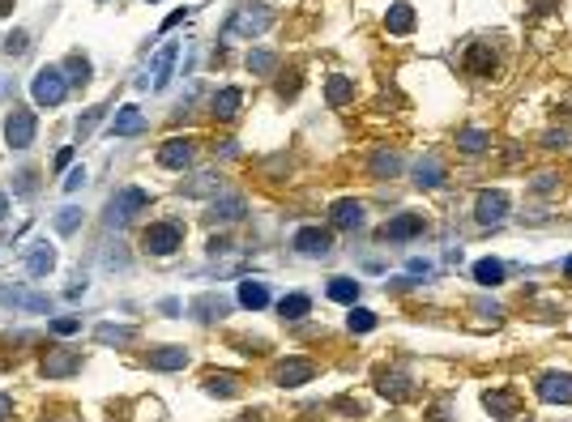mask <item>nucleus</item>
I'll list each match as a JSON object with an SVG mask.
<instances>
[{
	"mask_svg": "<svg viewBox=\"0 0 572 422\" xmlns=\"http://www.w3.org/2000/svg\"><path fill=\"white\" fill-rule=\"evenodd\" d=\"M30 94H34L38 107H60L64 94H68V77H64V68H38L34 81H30Z\"/></svg>",
	"mask_w": 572,
	"mask_h": 422,
	"instance_id": "obj_1",
	"label": "nucleus"
},
{
	"mask_svg": "<svg viewBox=\"0 0 572 422\" xmlns=\"http://www.w3.org/2000/svg\"><path fill=\"white\" fill-rule=\"evenodd\" d=\"M141 248L154 256H171L175 248H184V226L180 222H150L141 235Z\"/></svg>",
	"mask_w": 572,
	"mask_h": 422,
	"instance_id": "obj_2",
	"label": "nucleus"
},
{
	"mask_svg": "<svg viewBox=\"0 0 572 422\" xmlns=\"http://www.w3.org/2000/svg\"><path fill=\"white\" fill-rule=\"evenodd\" d=\"M145 205H150V192H145V188H120V192L111 196V205H107V222H111V226H124V222H132Z\"/></svg>",
	"mask_w": 572,
	"mask_h": 422,
	"instance_id": "obj_3",
	"label": "nucleus"
},
{
	"mask_svg": "<svg viewBox=\"0 0 572 422\" xmlns=\"http://www.w3.org/2000/svg\"><path fill=\"white\" fill-rule=\"evenodd\" d=\"M269 21H274V13H269L265 4H244V9L227 21V38H235V34H248V38H252V34H261Z\"/></svg>",
	"mask_w": 572,
	"mask_h": 422,
	"instance_id": "obj_4",
	"label": "nucleus"
},
{
	"mask_svg": "<svg viewBox=\"0 0 572 422\" xmlns=\"http://www.w3.org/2000/svg\"><path fill=\"white\" fill-rule=\"evenodd\" d=\"M34 128H38L34 111H26V107H13V115L4 120V141H9L13 149H26V145L34 141Z\"/></svg>",
	"mask_w": 572,
	"mask_h": 422,
	"instance_id": "obj_5",
	"label": "nucleus"
},
{
	"mask_svg": "<svg viewBox=\"0 0 572 422\" xmlns=\"http://www.w3.org/2000/svg\"><path fill=\"white\" fill-rule=\"evenodd\" d=\"M423 213H397V218H389L385 226H380V239L385 243H406V239H415V235H423Z\"/></svg>",
	"mask_w": 572,
	"mask_h": 422,
	"instance_id": "obj_6",
	"label": "nucleus"
},
{
	"mask_svg": "<svg viewBox=\"0 0 572 422\" xmlns=\"http://www.w3.org/2000/svg\"><path fill=\"white\" fill-rule=\"evenodd\" d=\"M474 218L483 222V226H496V222H504L509 218V192H479V205H474Z\"/></svg>",
	"mask_w": 572,
	"mask_h": 422,
	"instance_id": "obj_7",
	"label": "nucleus"
},
{
	"mask_svg": "<svg viewBox=\"0 0 572 422\" xmlns=\"http://www.w3.org/2000/svg\"><path fill=\"white\" fill-rule=\"evenodd\" d=\"M539 397L551 406H572V376L568 371H547L539 380Z\"/></svg>",
	"mask_w": 572,
	"mask_h": 422,
	"instance_id": "obj_8",
	"label": "nucleus"
},
{
	"mask_svg": "<svg viewBox=\"0 0 572 422\" xmlns=\"http://www.w3.org/2000/svg\"><path fill=\"white\" fill-rule=\"evenodd\" d=\"M291 248L303 252V256H325V252L333 248V239H329V231H321V226H299L295 239H291Z\"/></svg>",
	"mask_w": 572,
	"mask_h": 422,
	"instance_id": "obj_9",
	"label": "nucleus"
},
{
	"mask_svg": "<svg viewBox=\"0 0 572 422\" xmlns=\"http://www.w3.org/2000/svg\"><path fill=\"white\" fill-rule=\"evenodd\" d=\"M188 162H192V141H188V137H171V141H162V149H158V167L184 171Z\"/></svg>",
	"mask_w": 572,
	"mask_h": 422,
	"instance_id": "obj_10",
	"label": "nucleus"
},
{
	"mask_svg": "<svg viewBox=\"0 0 572 422\" xmlns=\"http://www.w3.org/2000/svg\"><path fill=\"white\" fill-rule=\"evenodd\" d=\"M316 376V367L308 363V359H286V363H278V371H274V380L282 384V389H299V384H308Z\"/></svg>",
	"mask_w": 572,
	"mask_h": 422,
	"instance_id": "obj_11",
	"label": "nucleus"
},
{
	"mask_svg": "<svg viewBox=\"0 0 572 422\" xmlns=\"http://www.w3.org/2000/svg\"><path fill=\"white\" fill-rule=\"evenodd\" d=\"M466 73H470V77H492V73H496V51H492V43H474V47L466 51Z\"/></svg>",
	"mask_w": 572,
	"mask_h": 422,
	"instance_id": "obj_12",
	"label": "nucleus"
},
{
	"mask_svg": "<svg viewBox=\"0 0 572 422\" xmlns=\"http://www.w3.org/2000/svg\"><path fill=\"white\" fill-rule=\"evenodd\" d=\"M150 367L154 371H184L188 367V350L184 346H158V350H150Z\"/></svg>",
	"mask_w": 572,
	"mask_h": 422,
	"instance_id": "obj_13",
	"label": "nucleus"
},
{
	"mask_svg": "<svg viewBox=\"0 0 572 422\" xmlns=\"http://www.w3.org/2000/svg\"><path fill=\"white\" fill-rule=\"evenodd\" d=\"M77 367H81V354H73V350H51V354L43 359V376H47V380L73 376Z\"/></svg>",
	"mask_w": 572,
	"mask_h": 422,
	"instance_id": "obj_14",
	"label": "nucleus"
},
{
	"mask_svg": "<svg viewBox=\"0 0 572 422\" xmlns=\"http://www.w3.org/2000/svg\"><path fill=\"white\" fill-rule=\"evenodd\" d=\"M56 269V248L51 243H30V252H26V273L30 278H43V273H51Z\"/></svg>",
	"mask_w": 572,
	"mask_h": 422,
	"instance_id": "obj_15",
	"label": "nucleus"
},
{
	"mask_svg": "<svg viewBox=\"0 0 572 422\" xmlns=\"http://www.w3.org/2000/svg\"><path fill=\"white\" fill-rule=\"evenodd\" d=\"M483 406H487L496 418H504V422L517 418V393H509V389H492V393H483Z\"/></svg>",
	"mask_w": 572,
	"mask_h": 422,
	"instance_id": "obj_16",
	"label": "nucleus"
},
{
	"mask_svg": "<svg viewBox=\"0 0 572 422\" xmlns=\"http://www.w3.org/2000/svg\"><path fill=\"white\" fill-rule=\"evenodd\" d=\"M141 128H145L141 107H120V111H115V120H111V137H137Z\"/></svg>",
	"mask_w": 572,
	"mask_h": 422,
	"instance_id": "obj_17",
	"label": "nucleus"
},
{
	"mask_svg": "<svg viewBox=\"0 0 572 422\" xmlns=\"http://www.w3.org/2000/svg\"><path fill=\"white\" fill-rule=\"evenodd\" d=\"M188 312H192L197 320H222V316L231 312V303H227L222 295H201V299L188 303Z\"/></svg>",
	"mask_w": 572,
	"mask_h": 422,
	"instance_id": "obj_18",
	"label": "nucleus"
},
{
	"mask_svg": "<svg viewBox=\"0 0 572 422\" xmlns=\"http://www.w3.org/2000/svg\"><path fill=\"white\" fill-rule=\"evenodd\" d=\"M0 303L9 307H26V312H51V299H43V295H26V290H17V286H4L0 290Z\"/></svg>",
	"mask_w": 572,
	"mask_h": 422,
	"instance_id": "obj_19",
	"label": "nucleus"
},
{
	"mask_svg": "<svg viewBox=\"0 0 572 422\" xmlns=\"http://www.w3.org/2000/svg\"><path fill=\"white\" fill-rule=\"evenodd\" d=\"M239 107H244V90L227 85V90H218V94H214V115H218V120H235V115H239Z\"/></svg>",
	"mask_w": 572,
	"mask_h": 422,
	"instance_id": "obj_20",
	"label": "nucleus"
},
{
	"mask_svg": "<svg viewBox=\"0 0 572 422\" xmlns=\"http://www.w3.org/2000/svg\"><path fill=\"white\" fill-rule=\"evenodd\" d=\"M244 196H214V205H209V218L214 222H239L244 218Z\"/></svg>",
	"mask_w": 572,
	"mask_h": 422,
	"instance_id": "obj_21",
	"label": "nucleus"
},
{
	"mask_svg": "<svg viewBox=\"0 0 572 422\" xmlns=\"http://www.w3.org/2000/svg\"><path fill=\"white\" fill-rule=\"evenodd\" d=\"M385 30H389V34H410V30H415V9H410V4H393V9L385 13Z\"/></svg>",
	"mask_w": 572,
	"mask_h": 422,
	"instance_id": "obj_22",
	"label": "nucleus"
},
{
	"mask_svg": "<svg viewBox=\"0 0 572 422\" xmlns=\"http://www.w3.org/2000/svg\"><path fill=\"white\" fill-rule=\"evenodd\" d=\"M205 393H214V397H235V393H239V376H231V371H209V376H205Z\"/></svg>",
	"mask_w": 572,
	"mask_h": 422,
	"instance_id": "obj_23",
	"label": "nucleus"
},
{
	"mask_svg": "<svg viewBox=\"0 0 572 422\" xmlns=\"http://www.w3.org/2000/svg\"><path fill=\"white\" fill-rule=\"evenodd\" d=\"M175 51H180V47H175V43H167V47L154 56V90H162V85L171 81V64H175Z\"/></svg>",
	"mask_w": 572,
	"mask_h": 422,
	"instance_id": "obj_24",
	"label": "nucleus"
},
{
	"mask_svg": "<svg viewBox=\"0 0 572 422\" xmlns=\"http://www.w3.org/2000/svg\"><path fill=\"white\" fill-rule=\"evenodd\" d=\"M474 282H479V286H500V282H504V265H500L496 256H483V260L474 265Z\"/></svg>",
	"mask_w": 572,
	"mask_h": 422,
	"instance_id": "obj_25",
	"label": "nucleus"
},
{
	"mask_svg": "<svg viewBox=\"0 0 572 422\" xmlns=\"http://www.w3.org/2000/svg\"><path fill=\"white\" fill-rule=\"evenodd\" d=\"M239 303H244L248 312H261V307L269 303V290H265V282H239Z\"/></svg>",
	"mask_w": 572,
	"mask_h": 422,
	"instance_id": "obj_26",
	"label": "nucleus"
},
{
	"mask_svg": "<svg viewBox=\"0 0 572 422\" xmlns=\"http://www.w3.org/2000/svg\"><path fill=\"white\" fill-rule=\"evenodd\" d=\"M329 107H346L355 98V77H329Z\"/></svg>",
	"mask_w": 572,
	"mask_h": 422,
	"instance_id": "obj_27",
	"label": "nucleus"
},
{
	"mask_svg": "<svg viewBox=\"0 0 572 422\" xmlns=\"http://www.w3.org/2000/svg\"><path fill=\"white\" fill-rule=\"evenodd\" d=\"M440 179H444L440 158H423V162H419V171H415V184H419V188H440Z\"/></svg>",
	"mask_w": 572,
	"mask_h": 422,
	"instance_id": "obj_28",
	"label": "nucleus"
},
{
	"mask_svg": "<svg viewBox=\"0 0 572 422\" xmlns=\"http://www.w3.org/2000/svg\"><path fill=\"white\" fill-rule=\"evenodd\" d=\"M333 226H363V205L359 201H338L333 205Z\"/></svg>",
	"mask_w": 572,
	"mask_h": 422,
	"instance_id": "obj_29",
	"label": "nucleus"
},
{
	"mask_svg": "<svg viewBox=\"0 0 572 422\" xmlns=\"http://www.w3.org/2000/svg\"><path fill=\"white\" fill-rule=\"evenodd\" d=\"M329 299L355 307V299H359V282H355V278H333V282H329Z\"/></svg>",
	"mask_w": 572,
	"mask_h": 422,
	"instance_id": "obj_30",
	"label": "nucleus"
},
{
	"mask_svg": "<svg viewBox=\"0 0 572 422\" xmlns=\"http://www.w3.org/2000/svg\"><path fill=\"white\" fill-rule=\"evenodd\" d=\"M278 312H282V320H303V316L312 312V299H308V295H286V299L278 303Z\"/></svg>",
	"mask_w": 572,
	"mask_h": 422,
	"instance_id": "obj_31",
	"label": "nucleus"
},
{
	"mask_svg": "<svg viewBox=\"0 0 572 422\" xmlns=\"http://www.w3.org/2000/svg\"><path fill=\"white\" fill-rule=\"evenodd\" d=\"M457 145H462L466 154H483V149L492 145V137H487L483 128H462V132H457Z\"/></svg>",
	"mask_w": 572,
	"mask_h": 422,
	"instance_id": "obj_32",
	"label": "nucleus"
},
{
	"mask_svg": "<svg viewBox=\"0 0 572 422\" xmlns=\"http://www.w3.org/2000/svg\"><path fill=\"white\" fill-rule=\"evenodd\" d=\"M380 393H385V397H393V401H406L415 389H410V380H406V376H380Z\"/></svg>",
	"mask_w": 572,
	"mask_h": 422,
	"instance_id": "obj_33",
	"label": "nucleus"
},
{
	"mask_svg": "<svg viewBox=\"0 0 572 422\" xmlns=\"http://www.w3.org/2000/svg\"><path fill=\"white\" fill-rule=\"evenodd\" d=\"M94 337H98L103 346H128V342H132V329H115V325H98V329H94Z\"/></svg>",
	"mask_w": 572,
	"mask_h": 422,
	"instance_id": "obj_34",
	"label": "nucleus"
},
{
	"mask_svg": "<svg viewBox=\"0 0 572 422\" xmlns=\"http://www.w3.org/2000/svg\"><path fill=\"white\" fill-rule=\"evenodd\" d=\"M397 167H402V158H397V154H389V149H380V154L372 158V175H376V179L397 175Z\"/></svg>",
	"mask_w": 572,
	"mask_h": 422,
	"instance_id": "obj_35",
	"label": "nucleus"
},
{
	"mask_svg": "<svg viewBox=\"0 0 572 422\" xmlns=\"http://www.w3.org/2000/svg\"><path fill=\"white\" fill-rule=\"evenodd\" d=\"M346 325H350V333H372V329H376V312H368V307H350Z\"/></svg>",
	"mask_w": 572,
	"mask_h": 422,
	"instance_id": "obj_36",
	"label": "nucleus"
},
{
	"mask_svg": "<svg viewBox=\"0 0 572 422\" xmlns=\"http://www.w3.org/2000/svg\"><path fill=\"white\" fill-rule=\"evenodd\" d=\"M64 68L73 73V77H68L73 85H85V81H90V60H85V56H77V51H73V56L64 60Z\"/></svg>",
	"mask_w": 572,
	"mask_h": 422,
	"instance_id": "obj_37",
	"label": "nucleus"
},
{
	"mask_svg": "<svg viewBox=\"0 0 572 422\" xmlns=\"http://www.w3.org/2000/svg\"><path fill=\"white\" fill-rule=\"evenodd\" d=\"M274 64H278V56H274V51H248V68H252L256 77L274 73Z\"/></svg>",
	"mask_w": 572,
	"mask_h": 422,
	"instance_id": "obj_38",
	"label": "nucleus"
},
{
	"mask_svg": "<svg viewBox=\"0 0 572 422\" xmlns=\"http://www.w3.org/2000/svg\"><path fill=\"white\" fill-rule=\"evenodd\" d=\"M77 222H81V209H73V205L56 213V231H60V235H73V231H77Z\"/></svg>",
	"mask_w": 572,
	"mask_h": 422,
	"instance_id": "obj_39",
	"label": "nucleus"
},
{
	"mask_svg": "<svg viewBox=\"0 0 572 422\" xmlns=\"http://www.w3.org/2000/svg\"><path fill=\"white\" fill-rule=\"evenodd\" d=\"M4 51H9V56H26V51H30V34H26V30H13V34L4 38Z\"/></svg>",
	"mask_w": 572,
	"mask_h": 422,
	"instance_id": "obj_40",
	"label": "nucleus"
},
{
	"mask_svg": "<svg viewBox=\"0 0 572 422\" xmlns=\"http://www.w3.org/2000/svg\"><path fill=\"white\" fill-rule=\"evenodd\" d=\"M77 329H81L77 316H56V320H51V333H56V337H73Z\"/></svg>",
	"mask_w": 572,
	"mask_h": 422,
	"instance_id": "obj_41",
	"label": "nucleus"
},
{
	"mask_svg": "<svg viewBox=\"0 0 572 422\" xmlns=\"http://www.w3.org/2000/svg\"><path fill=\"white\" fill-rule=\"evenodd\" d=\"M556 188H560V175H556V171H543V175L534 179V192H543V196H551Z\"/></svg>",
	"mask_w": 572,
	"mask_h": 422,
	"instance_id": "obj_42",
	"label": "nucleus"
},
{
	"mask_svg": "<svg viewBox=\"0 0 572 422\" xmlns=\"http://www.w3.org/2000/svg\"><path fill=\"white\" fill-rule=\"evenodd\" d=\"M543 145H547V149H564V145H568V132H547Z\"/></svg>",
	"mask_w": 572,
	"mask_h": 422,
	"instance_id": "obj_43",
	"label": "nucleus"
},
{
	"mask_svg": "<svg viewBox=\"0 0 572 422\" xmlns=\"http://www.w3.org/2000/svg\"><path fill=\"white\" fill-rule=\"evenodd\" d=\"M17 192H21V196L34 192V171H21V175H17Z\"/></svg>",
	"mask_w": 572,
	"mask_h": 422,
	"instance_id": "obj_44",
	"label": "nucleus"
},
{
	"mask_svg": "<svg viewBox=\"0 0 572 422\" xmlns=\"http://www.w3.org/2000/svg\"><path fill=\"white\" fill-rule=\"evenodd\" d=\"M98 115H103V111H90L85 120H77V137H85V132H90V128L98 124Z\"/></svg>",
	"mask_w": 572,
	"mask_h": 422,
	"instance_id": "obj_45",
	"label": "nucleus"
},
{
	"mask_svg": "<svg viewBox=\"0 0 572 422\" xmlns=\"http://www.w3.org/2000/svg\"><path fill=\"white\" fill-rule=\"evenodd\" d=\"M81 184H85V171H81V167H77V171H73V175H68V179H64V188H68V192H77V188H81Z\"/></svg>",
	"mask_w": 572,
	"mask_h": 422,
	"instance_id": "obj_46",
	"label": "nucleus"
},
{
	"mask_svg": "<svg viewBox=\"0 0 572 422\" xmlns=\"http://www.w3.org/2000/svg\"><path fill=\"white\" fill-rule=\"evenodd\" d=\"M9 414H13V401H9V397H4V393H0V422L9 418Z\"/></svg>",
	"mask_w": 572,
	"mask_h": 422,
	"instance_id": "obj_47",
	"label": "nucleus"
},
{
	"mask_svg": "<svg viewBox=\"0 0 572 422\" xmlns=\"http://www.w3.org/2000/svg\"><path fill=\"white\" fill-rule=\"evenodd\" d=\"M427 422H449V410H432V414H427Z\"/></svg>",
	"mask_w": 572,
	"mask_h": 422,
	"instance_id": "obj_48",
	"label": "nucleus"
},
{
	"mask_svg": "<svg viewBox=\"0 0 572 422\" xmlns=\"http://www.w3.org/2000/svg\"><path fill=\"white\" fill-rule=\"evenodd\" d=\"M564 278H568V282H572V256H568V260H564Z\"/></svg>",
	"mask_w": 572,
	"mask_h": 422,
	"instance_id": "obj_49",
	"label": "nucleus"
},
{
	"mask_svg": "<svg viewBox=\"0 0 572 422\" xmlns=\"http://www.w3.org/2000/svg\"><path fill=\"white\" fill-rule=\"evenodd\" d=\"M4 209H9V196H4V192H0V218H4Z\"/></svg>",
	"mask_w": 572,
	"mask_h": 422,
	"instance_id": "obj_50",
	"label": "nucleus"
},
{
	"mask_svg": "<svg viewBox=\"0 0 572 422\" xmlns=\"http://www.w3.org/2000/svg\"><path fill=\"white\" fill-rule=\"evenodd\" d=\"M9 4H13V0H0V17H4V13H9Z\"/></svg>",
	"mask_w": 572,
	"mask_h": 422,
	"instance_id": "obj_51",
	"label": "nucleus"
},
{
	"mask_svg": "<svg viewBox=\"0 0 572 422\" xmlns=\"http://www.w3.org/2000/svg\"><path fill=\"white\" fill-rule=\"evenodd\" d=\"M98 4H107V0H98Z\"/></svg>",
	"mask_w": 572,
	"mask_h": 422,
	"instance_id": "obj_52",
	"label": "nucleus"
}]
</instances>
